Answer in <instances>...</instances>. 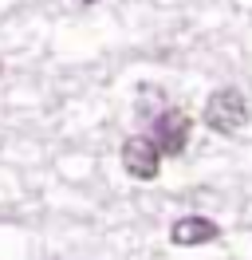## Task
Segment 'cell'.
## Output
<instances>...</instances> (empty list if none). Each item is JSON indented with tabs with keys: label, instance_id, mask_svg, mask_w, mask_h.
Returning <instances> with one entry per match:
<instances>
[{
	"label": "cell",
	"instance_id": "obj_1",
	"mask_svg": "<svg viewBox=\"0 0 252 260\" xmlns=\"http://www.w3.org/2000/svg\"><path fill=\"white\" fill-rule=\"evenodd\" d=\"M248 118H252V107L240 87H220L205 103V126L213 134H236V130L248 126Z\"/></svg>",
	"mask_w": 252,
	"mask_h": 260
},
{
	"label": "cell",
	"instance_id": "obj_2",
	"mask_svg": "<svg viewBox=\"0 0 252 260\" xmlns=\"http://www.w3.org/2000/svg\"><path fill=\"white\" fill-rule=\"evenodd\" d=\"M189 134H193V122H189V114L185 111H177V107H166V111H158L154 114V138L158 150L162 154H181V150L189 146Z\"/></svg>",
	"mask_w": 252,
	"mask_h": 260
},
{
	"label": "cell",
	"instance_id": "obj_3",
	"mask_svg": "<svg viewBox=\"0 0 252 260\" xmlns=\"http://www.w3.org/2000/svg\"><path fill=\"white\" fill-rule=\"evenodd\" d=\"M122 166H126L130 178L150 181V178H158V170H162V150H158V142L150 134H130L122 142Z\"/></svg>",
	"mask_w": 252,
	"mask_h": 260
},
{
	"label": "cell",
	"instance_id": "obj_4",
	"mask_svg": "<svg viewBox=\"0 0 252 260\" xmlns=\"http://www.w3.org/2000/svg\"><path fill=\"white\" fill-rule=\"evenodd\" d=\"M220 237V225L217 221H209L201 213H189V217H177L170 225V241L181 244V248H193V244H209Z\"/></svg>",
	"mask_w": 252,
	"mask_h": 260
},
{
	"label": "cell",
	"instance_id": "obj_5",
	"mask_svg": "<svg viewBox=\"0 0 252 260\" xmlns=\"http://www.w3.org/2000/svg\"><path fill=\"white\" fill-rule=\"evenodd\" d=\"M0 75H4V59H0Z\"/></svg>",
	"mask_w": 252,
	"mask_h": 260
},
{
	"label": "cell",
	"instance_id": "obj_6",
	"mask_svg": "<svg viewBox=\"0 0 252 260\" xmlns=\"http://www.w3.org/2000/svg\"><path fill=\"white\" fill-rule=\"evenodd\" d=\"M79 4H94V0H79Z\"/></svg>",
	"mask_w": 252,
	"mask_h": 260
}]
</instances>
